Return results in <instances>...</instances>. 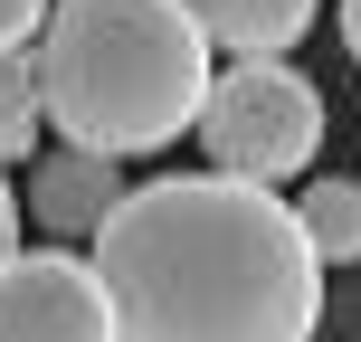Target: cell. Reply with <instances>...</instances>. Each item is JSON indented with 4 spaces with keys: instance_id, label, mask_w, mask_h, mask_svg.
Instances as JSON below:
<instances>
[{
    "instance_id": "obj_1",
    "label": "cell",
    "mask_w": 361,
    "mask_h": 342,
    "mask_svg": "<svg viewBox=\"0 0 361 342\" xmlns=\"http://www.w3.org/2000/svg\"><path fill=\"white\" fill-rule=\"evenodd\" d=\"M114 342H314L324 257L295 200L228 171H162L95 228Z\"/></svg>"
},
{
    "instance_id": "obj_2",
    "label": "cell",
    "mask_w": 361,
    "mask_h": 342,
    "mask_svg": "<svg viewBox=\"0 0 361 342\" xmlns=\"http://www.w3.org/2000/svg\"><path fill=\"white\" fill-rule=\"evenodd\" d=\"M209 57L219 48L200 38L190 0H57L29 67L48 133H67V152L133 162L200 133V105L219 86Z\"/></svg>"
},
{
    "instance_id": "obj_3",
    "label": "cell",
    "mask_w": 361,
    "mask_h": 342,
    "mask_svg": "<svg viewBox=\"0 0 361 342\" xmlns=\"http://www.w3.org/2000/svg\"><path fill=\"white\" fill-rule=\"evenodd\" d=\"M200 152H209V171L257 181V190L314 171V152H324V95H314V76L286 67V57L219 67L209 105H200Z\"/></svg>"
},
{
    "instance_id": "obj_4",
    "label": "cell",
    "mask_w": 361,
    "mask_h": 342,
    "mask_svg": "<svg viewBox=\"0 0 361 342\" xmlns=\"http://www.w3.org/2000/svg\"><path fill=\"white\" fill-rule=\"evenodd\" d=\"M0 342H114L95 267L76 248H19L0 267Z\"/></svg>"
},
{
    "instance_id": "obj_5",
    "label": "cell",
    "mask_w": 361,
    "mask_h": 342,
    "mask_svg": "<svg viewBox=\"0 0 361 342\" xmlns=\"http://www.w3.org/2000/svg\"><path fill=\"white\" fill-rule=\"evenodd\" d=\"M19 209H29L48 238H95L114 209H124V171L95 162V152H38V162H29V190H19Z\"/></svg>"
},
{
    "instance_id": "obj_6",
    "label": "cell",
    "mask_w": 361,
    "mask_h": 342,
    "mask_svg": "<svg viewBox=\"0 0 361 342\" xmlns=\"http://www.w3.org/2000/svg\"><path fill=\"white\" fill-rule=\"evenodd\" d=\"M190 19H200V38L228 48V67H238V57H286L295 38L314 29V0H190Z\"/></svg>"
},
{
    "instance_id": "obj_7",
    "label": "cell",
    "mask_w": 361,
    "mask_h": 342,
    "mask_svg": "<svg viewBox=\"0 0 361 342\" xmlns=\"http://www.w3.org/2000/svg\"><path fill=\"white\" fill-rule=\"evenodd\" d=\"M295 219H305V238H314L324 267H361V181H314V190L295 200Z\"/></svg>"
},
{
    "instance_id": "obj_8",
    "label": "cell",
    "mask_w": 361,
    "mask_h": 342,
    "mask_svg": "<svg viewBox=\"0 0 361 342\" xmlns=\"http://www.w3.org/2000/svg\"><path fill=\"white\" fill-rule=\"evenodd\" d=\"M38 133H48L38 67H29V57H0V171H10V162H38Z\"/></svg>"
},
{
    "instance_id": "obj_9",
    "label": "cell",
    "mask_w": 361,
    "mask_h": 342,
    "mask_svg": "<svg viewBox=\"0 0 361 342\" xmlns=\"http://www.w3.org/2000/svg\"><path fill=\"white\" fill-rule=\"evenodd\" d=\"M48 10L57 0H0V57H29L38 29H48Z\"/></svg>"
},
{
    "instance_id": "obj_10",
    "label": "cell",
    "mask_w": 361,
    "mask_h": 342,
    "mask_svg": "<svg viewBox=\"0 0 361 342\" xmlns=\"http://www.w3.org/2000/svg\"><path fill=\"white\" fill-rule=\"evenodd\" d=\"M19 219H29V209H19V200H10V171H0V267H10V257H19Z\"/></svg>"
},
{
    "instance_id": "obj_11",
    "label": "cell",
    "mask_w": 361,
    "mask_h": 342,
    "mask_svg": "<svg viewBox=\"0 0 361 342\" xmlns=\"http://www.w3.org/2000/svg\"><path fill=\"white\" fill-rule=\"evenodd\" d=\"M343 48H352V67H361V0H343Z\"/></svg>"
}]
</instances>
